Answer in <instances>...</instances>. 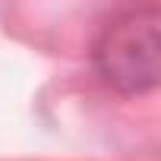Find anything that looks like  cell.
<instances>
[{"instance_id": "6da1fadb", "label": "cell", "mask_w": 161, "mask_h": 161, "mask_svg": "<svg viewBox=\"0 0 161 161\" xmlns=\"http://www.w3.org/2000/svg\"><path fill=\"white\" fill-rule=\"evenodd\" d=\"M158 54H161V10L142 7L114 19L98 47L95 60L111 86L123 92H142L158 82Z\"/></svg>"}]
</instances>
